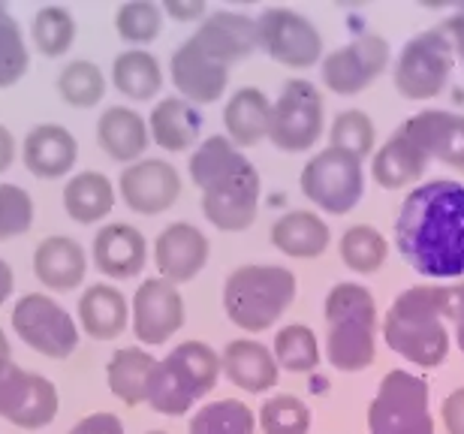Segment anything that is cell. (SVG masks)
<instances>
[{"label": "cell", "mask_w": 464, "mask_h": 434, "mask_svg": "<svg viewBox=\"0 0 464 434\" xmlns=\"http://www.w3.org/2000/svg\"><path fill=\"white\" fill-rule=\"evenodd\" d=\"M395 245L422 278H464V184L456 178L416 184L395 217Z\"/></svg>", "instance_id": "1"}, {"label": "cell", "mask_w": 464, "mask_h": 434, "mask_svg": "<svg viewBox=\"0 0 464 434\" xmlns=\"http://www.w3.org/2000/svg\"><path fill=\"white\" fill-rule=\"evenodd\" d=\"M190 178L202 190L199 206L211 227L241 233L256 220L263 178L227 136H208L190 154Z\"/></svg>", "instance_id": "2"}, {"label": "cell", "mask_w": 464, "mask_h": 434, "mask_svg": "<svg viewBox=\"0 0 464 434\" xmlns=\"http://www.w3.org/2000/svg\"><path fill=\"white\" fill-rule=\"evenodd\" d=\"M450 287L416 284L398 293L383 313L386 344L416 368H438L450 353Z\"/></svg>", "instance_id": "3"}, {"label": "cell", "mask_w": 464, "mask_h": 434, "mask_svg": "<svg viewBox=\"0 0 464 434\" xmlns=\"http://www.w3.org/2000/svg\"><path fill=\"white\" fill-rule=\"evenodd\" d=\"M326 359L338 371H365L377 359V302L365 284L341 281L326 295Z\"/></svg>", "instance_id": "4"}, {"label": "cell", "mask_w": 464, "mask_h": 434, "mask_svg": "<svg viewBox=\"0 0 464 434\" xmlns=\"http://www.w3.org/2000/svg\"><path fill=\"white\" fill-rule=\"evenodd\" d=\"M299 281L286 265L247 263L232 269L224 281V311L241 332H259L277 326L295 299Z\"/></svg>", "instance_id": "5"}, {"label": "cell", "mask_w": 464, "mask_h": 434, "mask_svg": "<svg viewBox=\"0 0 464 434\" xmlns=\"http://www.w3.org/2000/svg\"><path fill=\"white\" fill-rule=\"evenodd\" d=\"M220 381V353L206 341H181L169 356L157 359L148 404L163 417H184L193 410Z\"/></svg>", "instance_id": "6"}, {"label": "cell", "mask_w": 464, "mask_h": 434, "mask_svg": "<svg viewBox=\"0 0 464 434\" xmlns=\"http://www.w3.org/2000/svg\"><path fill=\"white\" fill-rule=\"evenodd\" d=\"M456 67V49L443 27H425L401 45L392 61V85L404 100H431L443 94Z\"/></svg>", "instance_id": "7"}, {"label": "cell", "mask_w": 464, "mask_h": 434, "mask_svg": "<svg viewBox=\"0 0 464 434\" xmlns=\"http://www.w3.org/2000/svg\"><path fill=\"white\" fill-rule=\"evenodd\" d=\"M429 383L413 371H389L368 404V434H434Z\"/></svg>", "instance_id": "8"}, {"label": "cell", "mask_w": 464, "mask_h": 434, "mask_svg": "<svg viewBox=\"0 0 464 434\" xmlns=\"http://www.w3.org/2000/svg\"><path fill=\"white\" fill-rule=\"evenodd\" d=\"M302 193L326 215H347L362 202L365 193V169L362 157L344 151V148H323L304 163L299 175Z\"/></svg>", "instance_id": "9"}, {"label": "cell", "mask_w": 464, "mask_h": 434, "mask_svg": "<svg viewBox=\"0 0 464 434\" xmlns=\"http://www.w3.org/2000/svg\"><path fill=\"white\" fill-rule=\"evenodd\" d=\"M326 130V103L311 79H286L277 100H272L268 140L277 151L302 154L320 142Z\"/></svg>", "instance_id": "10"}, {"label": "cell", "mask_w": 464, "mask_h": 434, "mask_svg": "<svg viewBox=\"0 0 464 434\" xmlns=\"http://www.w3.org/2000/svg\"><path fill=\"white\" fill-rule=\"evenodd\" d=\"M13 329L27 347L49 359H67L79 347V323L49 293H27L13 308Z\"/></svg>", "instance_id": "11"}, {"label": "cell", "mask_w": 464, "mask_h": 434, "mask_svg": "<svg viewBox=\"0 0 464 434\" xmlns=\"http://www.w3.org/2000/svg\"><path fill=\"white\" fill-rule=\"evenodd\" d=\"M392 63V45L386 36L365 31L350 43L338 45L320 61V82L332 94L353 97L371 88Z\"/></svg>", "instance_id": "12"}, {"label": "cell", "mask_w": 464, "mask_h": 434, "mask_svg": "<svg viewBox=\"0 0 464 434\" xmlns=\"http://www.w3.org/2000/svg\"><path fill=\"white\" fill-rule=\"evenodd\" d=\"M259 49L293 70H308L323 61V34L308 15L290 6H268L256 18Z\"/></svg>", "instance_id": "13"}, {"label": "cell", "mask_w": 464, "mask_h": 434, "mask_svg": "<svg viewBox=\"0 0 464 434\" xmlns=\"http://www.w3.org/2000/svg\"><path fill=\"white\" fill-rule=\"evenodd\" d=\"M61 410V395L49 377L18 368L15 362L0 374V420L36 431L52 426Z\"/></svg>", "instance_id": "14"}, {"label": "cell", "mask_w": 464, "mask_h": 434, "mask_svg": "<svg viewBox=\"0 0 464 434\" xmlns=\"http://www.w3.org/2000/svg\"><path fill=\"white\" fill-rule=\"evenodd\" d=\"M130 323H133L136 341H142L145 347L166 344L188 323V304L181 290L160 275L142 281L130 302Z\"/></svg>", "instance_id": "15"}, {"label": "cell", "mask_w": 464, "mask_h": 434, "mask_svg": "<svg viewBox=\"0 0 464 434\" xmlns=\"http://www.w3.org/2000/svg\"><path fill=\"white\" fill-rule=\"evenodd\" d=\"M118 193L124 206L136 215L154 217L169 211L181 197V175L169 160L145 157L130 163L118 178Z\"/></svg>", "instance_id": "16"}, {"label": "cell", "mask_w": 464, "mask_h": 434, "mask_svg": "<svg viewBox=\"0 0 464 434\" xmlns=\"http://www.w3.org/2000/svg\"><path fill=\"white\" fill-rule=\"evenodd\" d=\"M169 72H172V85L179 91V97H184L193 106L218 103V100L227 94V85H229V67L211 58L193 36L175 45Z\"/></svg>", "instance_id": "17"}, {"label": "cell", "mask_w": 464, "mask_h": 434, "mask_svg": "<svg viewBox=\"0 0 464 434\" xmlns=\"http://www.w3.org/2000/svg\"><path fill=\"white\" fill-rule=\"evenodd\" d=\"M211 242L199 227L175 220L166 229H160L154 242V265L160 272V278L169 284H188L208 265Z\"/></svg>", "instance_id": "18"}, {"label": "cell", "mask_w": 464, "mask_h": 434, "mask_svg": "<svg viewBox=\"0 0 464 434\" xmlns=\"http://www.w3.org/2000/svg\"><path fill=\"white\" fill-rule=\"evenodd\" d=\"M202 49L220 63H236L250 58L259 49V27L256 18L245 13H232V9H215L199 22L197 34H193Z\"/></svg>", "instance_id": "19"}, {"label": "cell", "mask_w": 464, "mask_h": 434, "mask_svg": "<svg viewBox=\"0 0 464 434\" xmlns=\"http://www.w3.org/2000/svg\"><path fill=\"white\" fill-rule=\"evenodd\" d=\"M79 160V142L63 124L43 121L27 130L22 142V163L24 169L43 181L63 178L72 172Z\"/></svg>", "instance_id": "20"}, {"label": "cell", "mask_w": 464, "mask_h": 434, "mask_svg": "<svg viewBox=\"0 0 464 434\" xmlns=\"http://www.w3.org/2000/svg\"><path fill=\"white\" fill-rule=\"evenodd\" d=\"M429 160L456 166L464 172V115L450 109H422L401 124Z\"/></svg>", "instance_id": "21"}, {"label": "cell", "mask_w": 464, "mask_h": 434, "mask_svg": "<svg viewBox=\"0 0 464 434\" xmlns=\"http://www.w3.org/2000/svg\"><path fill=\"white\" fill-rule=\"evenodd\" d=\"M91 260L112 281H130L148 265V242L133 224H106L94 236Z\"/></svg>", "instance_id": "22"}, {"label": "cell", "mask_w": 464, "mask_h": 434, "mask_svg": "<svg viewBox=\"0 0 464 434\" xmlns=\"http://www.w3.org/2000/svg\"><path fill=\"white\" fill-rule=\"evenodd\" d=\"M220 374H227V381L238 386V390L250 395H263L272 386H277L281 368L275 362L272 347H266L263 341L236 338L220 353Z\"/></svg>", "instance_id": "23"}, {"label": "cell", "mask_w": 464, "mask_h": 434, "mask_svg": "<svg viewBox=\"0 0 464 434\" xmlns=\"http://www.w3.org/2000/svg\"><path fill=\"white\" fill-rule=\"evenodd\" d=\"M34 275L45 290H54V293L79 290L88 275L85 247L70 236L43 238L34 251Z\"/></svg>", "instance_id": "24"}, {"label": "cell", "mask_w": 464, "mask_h": 434, "mask_svg": "<svg viewBox=\"0 0 464 434\" xmlns=\"http://www.w3.org/2000/svg\"><path fill=\"white\" fill-rule=\"evenodd\" d=\"M429 157L420 145L413 142V136L404 127H395L392 136L374 151L371 160V175L380 188L386 190H404L411 184L422 181L425 169H429Z\"/></svg>", "instance_id": "25"}, {"label": "cell", "mask_w": 464, "mask_h": 434, "mask_svg": "<svg viewBox=\"0 0 464 434\" xmlns=\"http://www.w3.org/2000/svg\"><path fill=\"white\" fill-rule=\"evenodd\" d=\"M76 313L79 329L94 341L121 338L130 326V302L112 284H91L88 290H82Z\"/></svg>", "instance_id": "26"}, {"label": "cell", "mask_w": 464, "mask_h": 434, "mask_svg": "<svg viewBox=\"0 0 464 434\" xmlns=\"http://www.w3.org/2000/svg\"><path fill=\"white\" fill-rule=\"evenodd\" d=\"M97 142L103 154L115 163H136L142 160L151 130H148V118H142L130 106H109L103 109L97 121Z\"/></svg>", "instance_id": "27"}, {"label": "cell", "mask_w": 464, "mask_h": 434, "mask_svg": "<svg viewBox=\"0 0 464 434\" xmlns=\"http://www.w3.org/2000/svg\"><path fill=\"white\" fill-rule=\"evenodd\" d=\"M332 229L317 211L293 208L272 224V245L293 260H317L329 251Z\"/></svg>", "instance_id": "28"}, {"label": "cell", "mask_w": 464, "mask_h": 434, "mask_svg": "<svg viewBox=\"0 0 464 434\" xmlns=\"http://www.w3.org/2000/svg\"><path fill=\"white\" fill-rule=\"evenodd\" d=\"M202 121L206 118H202L199 106L188 103L184 97H160V103H154L151 115H148V130L163 151L179 154L199 142Z\"/></svg>", "instance_id": "29"}, {"label": "cell", "mask_w": 464, "mask_h": 434, "mask_svg": "<svg viewBox=\"0 0 464 434\" xmlns=\"http://www.w3.org/2000/svg\"><path fill=\"white\" fill-rule=\"evenodd\" d=\"M224 127L227 140L236 148H250L266 140L272 127V100L266 97V91L254 85L232 91L224 106Z\"/></svg>", "instance_id": "30"}, {"label": "cell", "mask_w": 464, "mask_h": 434, "mask_svg": "<svg viewBox=\"0 0 464 434\" xmlns=\"http://www.w3.org/2000/svg\"><path fill=\"white\" fill-rule=\"evenodd\" d=\"M115 199L118 190L112 178L97 169L76 172L67 181V188H63V211L82 227L109 217V211L115 208Z\"/></svg>", "instance_id": "31"}, {"label": "cell", "mask_w": 464, "mask_h": 434, "mask_svg": "<svg viewBox=\"0 0 464 434\" xmlns=\"http://www.w3.org/2000/svg\"><path fill=\"white\" fill-rule=\"evenodd\" d=\"M157 359L142 347H121L106 362V386L109 392L130 408L148 401V386H151Z\"/></svg>", "instance_id": "32"}, {"label": "cell", "mask_w": 464, "mask_h": 434, "mask_svg": "<svg viewBox=\"0 0 464 434\" xmlns=\"http://www.w3.org/2000/svg\"><path fill=\"white\" fill-rule=\"evenodd\" d=\"M112 85L121 97L148 103L163 91V67L148 49H124L112 61Z\"/></svg>", "instance_id": "33"}, {"label": "cell", "mask_w": 464, "mask_h": 434, "mask_svg": "<svg viewBox=\"0 0 464 434\" xmlns=\"http://www.w3.org/2000/svg\"><path fill=\"white\" fill-rule=\"evenodd\" d=\"M106 85H109L106 72L88 58L63 63V70L58 72V82H54L58 97L72 109H94L97 103H103Z\"/></svg>", "instance_id": "34"}, {"label": "cell", "mask_w": 464, "mask_h": 434, "mask_svg": "<svg viewBox=\"0 0 464 434\" xmlns=\"http://www.w3.org/2000/svg\"><path fill=\"white\" fill-rule=\"evenodd\" d=\"M272 353L281 371L290 374H308L320 365V341L314 335L311 326L304 323H290L275 332L272 341Z\"/></svg>", "instance_id": "35"}, {"label": "cell", "mask_w": 464, "mask_h": 434, "mask_svg": "<svg viewBox=\"0 0 464 434\" xmlns=\"http://www.w3.org/2000/svg\"><path fill=\"white\" fill-rule=\"evenodd\" d=\"M31 43L43 58H63L76 43V18L67 6H40L31 22Z\"/></svg>", "instance_id": "36"}, {"label": "cell", "mask_w": 464, "mask_h": 434, "mask_svg": "<svg viewBox=\"0 0 464 434\" xmlns=\"http://www.w3.org/2000/svg\"><path fill=\"white\" fill-rule=\"evenodd\" d=\"M338 251L347 269L359 275H374L383 269V263L389 256V242H386V236L371 224H353L344 229V236H341Z\"/></svg>", "instance_id": "37"}, {"label": "cell", "mask_w": 464, "mask_h": 434, "mask_svg": "<svg viewBox=\"0 0 464 434\" xmlns=\"http://www.w3.org/2000/svg\"><path fill=\"white\" fill-rule=\"evenodd\" d=\"M256 417L245 401L218 399L208 401L190 417L188 434H254Z\"/></svg>", "instance_id": "38"}, {"label": "cell", "mask_w": 464, "mask_h": 434, "mask_svg": "<svg viewBox=\"0 0 464 434\" xmlns=\"http://www.w3.org/2000/svg\"><path fill=\"white\" fill-rule=\"evenodd\" d=\"M27 67H31V52H27L24 31L9 13L6 0H0V91L18 85Z\"/></svg>", "instance_id": "39"}, {"label": "cell", "mask_w": 464, "mask_h": 434, "mask_svg": "<svg viewBox=\"0 0 464 434\" xmlns=\"http://www.w3.org/2000/svg\"><path fill=\"white\" fill-rule=\"evenodd\" d=\"M163 6L154 0H127L115 13V31L130 45H148L163 34Z\"/></svg>", "instance_id": "40"}, {"label": "cell", "mask_w": 464, "mask_h": 434, "mask_svg": "<svg viewBox=\"0 0 464 434\" xmlns=\"http://www.w3.org/2000/svg\"><path fill=\"white\" fill-rule=\"evenodd\" d=\"M314 422L311 408L295 395H272L259 408V429L263 434H308Z\"/></svg>", "instance_id": "41"}, {"label": "cell", "mask_w": 464, "mask_h": 434, "mask_svg": "<svg viewBox=\"0 0 464 434\" xmlns=\"http://www.w3.org/2000/svg\"><path fill=\"white\" fill-rule=\"evenodd\" d=\"M329 140L335 148H344V151L365 160L377 145V130H374V121H371V115L365 109L353 106V109H341V112L332 118Z\"/></svg>", "instance_id": "42"}, {"label": "cell", "mask_w": 464, "mask_h": 434, "mask_svg": "<svg viewBox=\"0 0 464 434\" xmlns=\"http://www.w3.org/2000/svg\"><path fill=\"white\" fill-rule=\"evenodd\" d=\"M34 227V199L22 184H0V242L24 236Z\"/></svg>", "instance_id": "43"}, {"label": "cell", "mask_w": 464, "mask_h": 434, "mask_svg": "<svg viewBox=\"0 0 464 434\" xmlns=\"http://www.w3.org/2000/svg\"><path fill=\"white\" fill-rule=\"evenodd\" d=\"M70 434H124V422L121 417L109 410H100V413H88L85 420H79L76 426L70 429Z\"/></svg>", "instance_id": "44"}, {"label": "cell", "mask_w": 464, "mask_h": 434, "mask_svg": "<svg viewBox=\"0 0 464 434\" xmlns=\"http://www.w3.org/2000/svg\"><path fill=\"white\" fill-rule=\"evenodd\" d=\"M440 420L450 434H464V386L452 390L440 404Z\"/></svg>", "instance_id": "45"}, {"label": "cell", "mask_w": 464, "mask_h": 434, "mask_svg": "<svg viewBox=\"0 0 464 434\" xmlns=\"http://www.w3.org/2000/svg\"><path fill=\"white\" fill-rule=\"evenodd\" d=\"M163 15L175 18V22H202L208 9L202 0H163Z\"/></svg>", "instance_id": "46"}, {"label": "cell", "mask_w": 464, "mask_h": 434, "mask_svg": "<svg viewBox=\"0 0 464 434\" xmlns=\"http://www.w3.org/2000/svg\"><path fill=\"white\" fill-rule=\"evenodd\" d=\"M447 320L452 323V338H456L459 350L464 353V281H459L456 287H450V311Z\"/></svg>", "instance_id": "47"}, {"label": "cell", "mask_w": 464, "mask_h": 434, "mask_svg": "<svg viewBox=\"0 0 464 434\" xmlns=\"http://www.w3.org/2000/svg\"><path fill=\"white\" fill-rule=\"evenodd\" d=\"M440 27H443V34L452 40L456 61H461V67H464V6H459L456 13H450L447 18H443Z\"/></svg>", "instance_id": "48"}, {"label": "cell", "mask_w": 464, "mask_h": 434, "mask_svg": "<svg viewBox=\"0 0 464 434\" xmlns=\"http://www.w3.org/2000/svg\"><path fill=\"white\" fill-rule=\"evenodd\" d=\"M15 163V136L6 124H0V175Z\"/></svg>", "instance_id": "49"}, {"label": "cell", "mask_w": 464, "mask_h": 434, "mask_svg": "<svg viewBox=\"0 0 464 434\" xmlns=\"http://www.w3.org/2000/svg\"><path fill=\"white\" fill-rule=\"evenodd\" d=\"M15 290V275H13V265H9L4 256H0V304L9 302V295Z\"/></svg>", "instance_id": "50"}, {"label": "cell", "mask_w": 464, "mask_h": 434, "mask_svg": "<svg viewBox=\"0 0 464 434\" xmlns=\"http://www.w3.org/2000/svg\"><path fill=\"white\" fill-rule=\"evenodd\" d=\"M9 365H13V347H9L6 332L0 329V374H4Z\"/></svg>", "instance_id": "51"}, {"label": "cell", "mask_w": 464, "mask_h": 434, "mask_svg": "<svg viewBox=\"0 0 464 434\" xmlns=\"http://www.w3.org/2000/svg\"><path fill=\"white\" fill-rule=\"evenodd\" d=\"M145 434H166V431H145Z\"/></svg>", "instance_id": "52"}]
</instances>
